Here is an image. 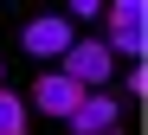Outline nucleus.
<instances>
[{"instance_id":"nucleus-1","label":"nucleus","mask_w":148,"mask_h":135,"mask_svg":"<svg viewBox=\"0 0 148 135\" xmlns=\"http://www.w3.org/2000/svg\"><path fill=\"white\" fill-rule=\"evenodd\" d=\"M103 19H110V58H142L148 51V7L142 0H116V7H103Z\"/></svg>"},{"instance_id":"nucleus-2","label":"nucleus","mask_w":148,"mask_h":135,"mask_svg":"<svg viewBox=\"0 0 148 135\" xmlns=\"http://www.w3.org/2000/svg\"><path fill=\"white\" fill-rule=\"evenodd\" d=\"M58 71H64L77 90H97V84L116 71V58H110V45H103V39H71V51H64V64H58Z\"/></svg>"},{"instance_id":"nucleus-3","label":"nucleus","mask_w":148,"mask_h":135,"mask_svg":"<svg viewBox=\"0 0 148 135\" xmlns=\"http://www.w3.org/2000/svg\"><path fill=\"white\" fill-rule=\"evenodd\" d=\"M77 103H84V90L71 84L64 71H39V84H32V110H39V116H58V122H64Z\"/></svg>"},{"instance_id":"nucleus-4","label":"nucleus","mask_w":148,"mask_h":135,"mask_svg":"<svg viewBox=\"0 0 148 135\" xmlns=\"http://www.w3.org/2000/svg\"><path fill=\"white\" fill-rule=\"evenodd\" d=\"M19 39H26L32 58H64L77 32H71V19H64V13H45V19H26V32H19Z\"/></svg>"},{"instance_id":"nucleus-5","label":"nucleus","mask_w":148,"mask_h":135,"mask_svg":"<svg viewBox=\"0 0 148 135\" xmlns=\"http://www.w3.org/2000/svg\"><path fill=\"white\" fill-rule=\"evenodd\" d=\"M116 97H103V90H84V103H77V110H71L64 122L71 129H77V135H116Z\"/></svg>"},{"instance_id":"nucleus-6","label":"nucleus","mask_w":148,"mask_h":135,"mask_svg":"<svg viewBox=\"0 0 148 135\" xmlns=\"http://www.w3.org/2000/svg\"><path fill=\"white\" fill-rule=\"evenodd\" d=\"M0 135H26V97L0 90Z\"/></svg>"},{"instance_id":"nucleus-7","label":"nucleus","mask_w":148,"mask_h":135,"mask_svg":"<svg viewBox=\"0 0 148 135\" xmlns=\"http://www.w3.org/2000/svg\"><path fill=\"white\" fill-rule=\"evenodd\" d=\"M64 19H71V26H77V19H103V7H97V0H71Z\"/></svg>"}]
</instances>
